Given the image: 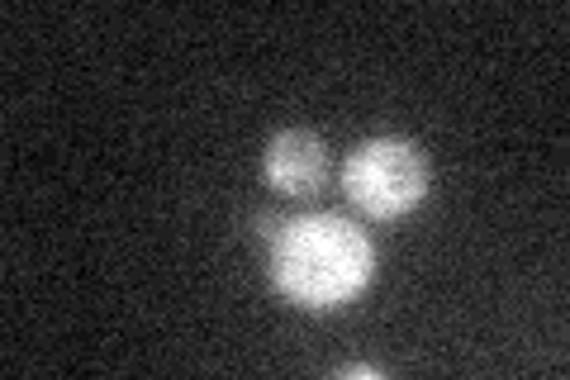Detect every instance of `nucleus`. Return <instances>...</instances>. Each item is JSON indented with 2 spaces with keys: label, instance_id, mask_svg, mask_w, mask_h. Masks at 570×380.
I'll return each instance as SVG.
<instances>
[{
  "label": "nucleus",
  "instance_id": "nucleus-1",
  "mask_svg": "<svg viewBox=\"0 0 570 380\" xmlns=\"http://www.w3.org/2000/svg\"><path fill=\"white\" fill-rule=\"evenodd\" d=\"M366 233L337 214H305L272 238V281L299 310H337L371 281Z\"/></svg>",
  "mask_w": 570,
  "mask_h": 380
},
{
  "label": "nucleus",
  "instance_id": "nucleus-2",
  "mask_svg": "<svg viewBox=\"0 0 570 380\" xmlns=\"http://www.w3.org/2000/svg\"><path fill=\"white\" fill-rule=\"evenodd\" d=\"M343 191L371 220H400L423 201L428 162L409 138H371L347 157Z\"/></svg>",
  "mask_w": 570,
  "mask_h": 380
},
{
  "label": "nucleus",
  "instance_id": "nucleus-3",
  "mask_svg": "<svg viewBox=\"0 0 570 380\" xmlns=\"http://www.w3.org/2000/svg\"><path fill=\"white\" fill-rule=\"evenodd\" d=\"M328 176V148L314 129H281L266 143V181L285 195H314Z\"/></svg>",
  "mask_w": 570,
  "mask_h": 380
},
{
  "label": "nucleus",
  "instance_id": "nucleus-4",
  "mask_svg": "<svg viewBox=\"0 0 570 380\" xmlns=\"http://www.w3.org/2000/svg\"><path fill=\"white\" fill-rule=\"evenodd\" d=\"M337 376H343V380H376V376H381V367H362V361H352V367H343Z\"/></svg>",
  "mask_w": 570,
  "mask_h": 380
}]
</instances>
